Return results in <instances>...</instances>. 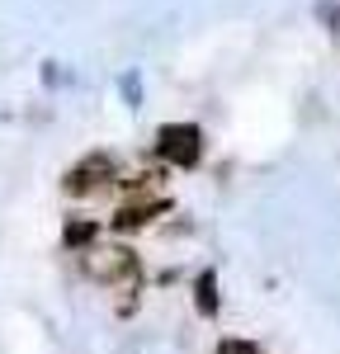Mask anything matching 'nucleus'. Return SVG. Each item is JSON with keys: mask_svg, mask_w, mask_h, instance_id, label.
<instances>
[{"mask_svg": "<svg viewBox=\"0 0 340 354\" xmlns=\"http://www.w3.org/2000/svg\"><path fill=\"white\" fill-rule=\"evenodd\" d=\"M156 147H161V156L175 165H194L198 161V128L194 123H166L161 128V137H156Z\"/></svg>", "mask_w": 340, "mask_h": 354, "instance_id": "nucleus-1", "label": "nucleus"}, {"mask_svg": "<svg viewBox=\"0 0 340 354\" xmlns=\"http://www.w3.org/2000/svg\"><path fill=\"white\" fill-rule=\"evenodd\" d=\"M90 274L95 279H138V260H133V250H123V245H113V250H95L90 255Z\"/></svg>", "mask_w": 340, "mask_h": 354, "instance_id": "nucleus-2", "label": "nucleus"}, {"mask_svg": "<svg viewBox=\"0 0 340 354\" xmlns=\"http://www.w3.org/2000/svg\"><path fill=\"white\" fill-rule=\"evenodd\" d=\"M113 175V161H104V156H90V161H81L71 175H66V189L71 194H85V189H95L100 180H109Z\"/></svg>", "mask_w": 340, "mask_h": 354, "instance_id": "nucleus-3", "label": "nucleus"}, {"mask_svg": "<svg viewBox=\"0 0 340 354\" xmlns=\"http://www.w3.org/2000/svg\"><path fill=\"white\" fill-rule=\"evenodd\" d=\"M198 307H203V312H213V274H203V279H198Z\"/></svg>", "mask_w": 340, "mask_h": 354, "instance_id": "nucleus-4", "label": "nucleus"}, {"mask_svg": "<svg viewBox=\"0 0 340 354\" xmlns=\"http://www.w3.org/2000/svg\"><path fill=\"white\" fill-rule=\"evenodd\" d=\"M218 354H260L251 345V340H223V345H218Z\"/></svg>", "mask_w": 340, "mask_h": 354, "instance_id": "nucleus-5", "label": "nucleus"}]
</instances>
